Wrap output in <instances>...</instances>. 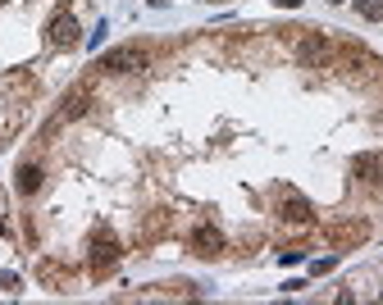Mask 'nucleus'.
<instances>
[{
    "label": "nucleus",
    "mask_w": 383,
    "mask_h": 305,
    "mask_svg": "<svg viewBox=\"0 0 383 305\" xmlns=\"http://www.w3.org/2000/svg\"><path fill=\"white\" fill-rule=\"evenodd\" d=\"M100 68L105 73H137V68H146V50L142 46H119V50H109L100 59Z\"/></svg>",
    "instance_id": "f257e3e1"
},
{
    "label": "nucleus",
    "mask_w": 383,
    "mask_h": 305,
    "mask_svg": "<svg viewBox=\"0 0 383 305\" xmlns=\"http://www.w3.org/2000/svg\"><path fill=\"white\" fill-rule=\"evenodd\" d=\"M278 214H283L287 223H296V228H301V223H310V214H315V210H310V201L301 196L296 187H278Z\"/></svg>",
    "instance_id": "f03ea898"
},
{
    "label": "nucleus",
    "mask_w": 383,
    "mask_h": 305,
    "mask_svg": "<svg viewBox=\"0 0 383 305\" xmlns=\"http://www.w3.org/2000/svg\"><path fill=\"white\" fill-rule=\"evenodd\" d=\"M46 41H51L55 50H73V46H78V23H73V14H69V10H60L51 23H46Z\"/></svg>",
    "instance_id": "7ed1b4c3"
},
{
    "label": "nucleus",
    "mask_w": 383,
    "mask_h": 305,
    "mask_svg": "<svg viewBox=\"0 0 383 305\" xmlns=\"http://www.w3.org/2000/svg\"><path fill=\"white\" fill-rule=\"evenodd\" d=\"M351 174L365 178V183H383V151H365L351 160Z\"/></svg>",
    "instance_id": "0eeeda50"
},
{
    "label": "nucleus",
    "mask_w": 383,
    "mask_h": 305,
    "mask_svg": "<svg viewBox=\"0 0 383 305\" xmlns=\"http://www.w3.org/2000/svg\"><path fill=\"white\" fill-rule=\"evenodd\" d=\"M192 251L197 255H219L224 251V232H219L215 223H197V228H192Z\"/></svg>",
    "instance_id": "39448f33"
},
{
    "label": "nucleus",
    "mask_w": 383,
    "mask_h": 305,
    "mask_svg": "<svg viewBox=\"0 0 383 305\" xmlns=\"http://www.w3.org/2000/svg\"><path fill=\"white\" fill-rule=\"evenodd\" d=\"M356 10H361L370 23H379L383 19V0H356Z\"/></svg>",
    "instance_id": "9d476101"
},
{
    "label": "nucleus",
    "mask_w": 383,
    "mask_h": 305,
    "mask_svg": "<svg viewBox=\"0 0 383 305\" xmlns=\"http://www.w3.org/2000/svg\"><path fill=\"white\" fill-rule=\"evenodd\" d=\"M87 105H91L87 91H73V96H64V105H60V119H82V114H87Z\"/></svg>",
    "instance_id": "6e6552de"
},
{
    "label": "nucleus",
    "mask_w": 383,
    "mask_h": 305,
    "mask_svg": "<svg viewBox=\"0 0 383 305\" xmlns=\"http://www.w3.org/2000/svg\"><path fill=\"white\" fill-rule=\"evenodd\" d=\"M328 50H333V46H328V37L310 33L306 41L296 46V59H301V64H306V68H315V64H324V59H328Z\"/></svg>",
    "instance_id": "423d86ee"
},
{
    "label": "nucleus",
    "mask_w": 383,
    "mask_h": 305,
    "mask_svg": "<svg viewBox=\"0 0 383 305\" xmlns=\"http://www.w3.org/2000/svg\"><path fill=\"white\" fill-rule=\"evenodd\" d=\"M379 132H383V123H379Z\"/></svg>",
    "instance_id": "9b49d317"
},
{
    "label": "nucleus",
    "mask_w": 383,
    "mask_h": 305,
    "mask_svg": "<svg viewBox=\"0 0 383 305\" xmlns=\"http://www.w3.org/2000/svg\"><path fill=\"white\" fill-rule=\"evenodd\" d=\"M114 260H119V241H114V232H96L91 237V273H105V269H114Z\"/></svg>",
    "instance_id": "20e7f679"
},
{
    "label": "nucleus",
    "mask_w": 383,
    "mask_h": 305,
    "mask_svg": "<svg viewBox=\"0 0 383 305\" xmlns=\"http://www.w3.org/2000/svg\"><path fill=\"white\" fill-rule=\"evenodd\" d=\"M37 187H42V164H19V192L33 196Z\"/></svg>",
    "instance_id": "1a4fd4ad"
}]
</instances>
